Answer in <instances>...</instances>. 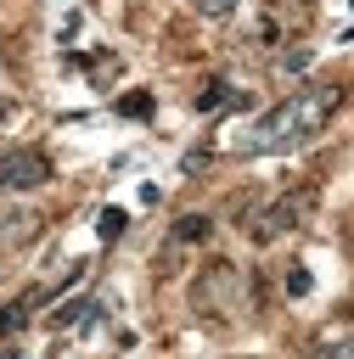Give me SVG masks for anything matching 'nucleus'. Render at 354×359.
<instances>
[{
	"label": "nucleus",
	"mask_w": 354,
	"mask_h": 359,
	"mask_svg": "<svg viewBox=\"0 0 354 359\" xmlns=\"http://www.w3.org/2000/svg\"><path fill=\"white\" fill-rule=\"evenodd\" d=\"M337 101H343V90H337V84H309V90H292V95H287V101H275L264 118H253V123L230 140V151H242V157L298 151L303 140H315V135L326 129V118L337 112Z\"/></svg>",
	"instance_id": "nucleus-1"
},
{
	"label": "nucleus",
	"mask_w": 354,
	"mask_h": 359,
	"mask_svg": "<svg viewBox=\"0 0 354 359\" xmlns=\"http://www.w3.org/2000/svg\"><path fill=\"white\" fill-rule=\"evenodd\" d=\"M242 297H247V280H242V269L225 264V258H214V264L197 275V286H191V303H197L202 314H219V320L236 314Z\"/></svg>",
	"instance_id": "nucleus-2"
},
{
	"label": "nucleus",
	"mask_w": 354,
	"mask_h": 359,
	"mask_svg": "<svg viewBox=\"0 0 354 359\" xmlns=\"http://www.w3.org/2000/svg\"><path fill=\"white\" fill-rule=\"evenodd\" d=\"M51 180V157L34 146H11L0 151V191H39Z\"/></svg>",
	"instance_id": "nucleus-3"
},
{
	"label": "nucleus",
	"mask_w": 354,
	"mask_h": 359,
	"mask_svg": "<svg viewBox=\"0 0 354 359\" xmlns=\"http://www.w3.org/2000/svg\"><path fill=\"white\" fill-rule=\"evenodd\" d=\"M303 213H309V191H303V196L292 191V196H281V202H270V208H264V213H258V219H253L247 230H253V241H275V236H287V230H298V219H303Z\"/></svg>",
	"instance_id": "nucleus-4"
},
{
	"label": "nucleus",
	"mask_w": 354,
	"mask_h": 359,
	"mask_svg": "<svg viewBox=\"0 0 354 359\" xmlns=\"http://www.w3.org/2000/svg\"><path fill=\"white\" fill-rule=\"evenodd\" d=\"M90 314H96V303H62V309L51 314V325H56V331H67V325H84Z\"/></svg>",
	"instance_id": "nucleus-5"
},
{
	"label": "nucleus",
	"mask_w": 354,
	"mask_h": 359,
	"mask_svg": "<svg viewBox=\"0 0 354 359\" xmlns=\"http://www.w3.org/2000/svg\"><path fill=\"white\" fill-rule=\"evenodd\" d=\"M208 224H214L208 213H185V219L174 224V241H202V236H208Z\"/></svg>",
	"instance_id": "nucleus-6"
},
{
	"label": "nucleus",
	"mask_w": 354,
	"mask_h": 359,
	"mask_svg": "<svg viewBox=\"0 0 354 359\" xmlns=\"http://www.w3.org/2000/svg\"><path fill=\"white\" fill-rule=\"evenodd\" d=\"M124 224H129V213H124V208H101V224H96V230H101V241H118V236H124Z\"/></svg>",
	"instance_id": "nucleus-7"
},
{
	"label": "nucleus",
	"mask_w": 354,
	"mask_h": 359,
	"mask_svg": "<svg viewBox=\"0 0 354 359\" xmlns=\"http://www.w3.org/2000/svg\"><path fill=\"white\" fill-rule=\"evenodd\" d=\"M22 320H28V297H22V303H11V309L0 314V337H11V331H22Z\"/></svg>",
	"instance_id": "nucleus-8"
},
{
	"label": "nucleus",
	"mask_w": 354,
	"mask_h": 359,
	"mask_svg": "<svg viewBox=\"0 0 354 359\" xmlns=\"http://www.w3.org/2000/svg\"><path fill=\"white\" fill-rule=\"evenodd\" d=\"M225 95H230V84H219V79H214V84H208V90L197 95V112H214V107H219Z\"/></svg>",
	"instance_id": "nucleus-9"
},
{
	"label": "nucleus",
	"mask_w": 354,
	"mask_h": 359,
	"mask_svg": "<svg viewBox=\"0 0 354 359\" xmlns=\"http://www.w3.org/2000/svg\"><path fill=\"white\" fill-rule=\"evenodd\" d=\"M315 359H354V337H337V342H326Z\"/></svg>",
	"instance_id": "nucleus-10"
},
{
	"label": "nucleus",
	"mask_w": 354,
	"mask_h": 359,
	"mask_svg": "<svg viewBox=\"0 0 354 359\" xmlns=\"http://www.w3.org/2000/svg\"><path fill=\"white\" fill-rule=\"evenodd\" d=\"M287 292H292V297H303V292H309V269H303V264H292V275H287Z\"/></svg>",
	"instance_id": "nucleus-11"
},
{
	"label": "nucleus",
	"mask_w": 354,
	"mask_h": 359,
	"mask_svg": "<svg viewBox=\"0 0 354 359\" xmlns=\"http://www.w3.org/2000/svg\"><path fill=\"white\" fill-rule=\"evenodd\" d=\"M197 11H202V17H230L236 0H197Z\"/></svg>",
	"instance_id": "nucleus-12"
},
{
	"label": "nucleus",
	"mask_w": 354,
	"mask_h": 359,
	"mask_svg": "<svg viewBox=\"0 0 354 359\" xmlns=\"http://www.w3.org/2000/svg\"><path fill=\"white\" fill-rule=\"evenodd\" d=\"M124 112H129V118H140V112H152V101H146V95H129V101H124Z\"/></svg>",
	"instance_id": "nucleus-13"
},
{
	"label": "nucleus",
	"mask_w": 354,
	"mask_h": 359,
	"mask_svg": "<svg viewBox=\"0 0 354 359\" xmlns=\"http://www.w3.org/2000/svg\"><path fill=\"white\" fill-rule=\"evenodd\" d=\"M0 359H17V353H11V348H0Z\"/></svg>",
	"instance_id": "nucleus-14"
}]
</instances>
